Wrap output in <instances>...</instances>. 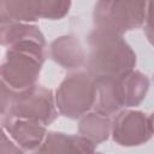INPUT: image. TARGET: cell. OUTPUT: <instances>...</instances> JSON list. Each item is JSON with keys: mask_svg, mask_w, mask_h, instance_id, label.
Listing matches in <instances>:
<instances>
[{"mask_svg": "<svg viewBox=\"0 0 154 154\" xmlns=\"http://www.w3.org/2000/svg\"><path fill=\"white\" fill-rule=\"evenodd\" d=\"M136 53L122 34L94 28L88 35L85 71L94 78L119 77L135 70Z\"/></svg>", "mask_w": 154, "mask_h": 154, "instance_id": "6da1fadb", "label": "cell"}, {"mask_svg": "<svg viewBox=\"0 0 154 154\" xmlns=\"http://www.w3.org/2000/svg\"><path fill=\"white\" fill-rule=\"evenodd\" d=\"M45 59L46 40L42 32L23 38L7 47L0 64V77L17 91L32 87L38 81Z\"/></svg>", "mask_w": 154, "mask_h": 154, "instance_id": "7a4b0ae2", "label": "cell"}, {"mask_svg": "<svg viewBox=\"0 0 154 154\" xmlns=\"http://www.w3.org/2000/svg\"><path fill=\"white\" fill-rule=\"evenodd\" d=\"M149 87L148 76L136 70L119 77L95 78L93 109L107 116H114L123 108L136 107L146 99Z\"/></svg>", "mask_w": 154, "mask_h": 154, "instance_id": "3957f363", "label": "cell"}, {"mask_svg": "<svg viewBox=\"0 0 154 154\" xmlns=\"http://www.w3.org/2000/svg\"><path fill=\"white\" fill-rule=\"evenodd\" d=\"M152 0H97L93 12L95 28L124 34L149 20Z\"/></svg>", "mask_w": 154, "mask_h": 154, "instance_id": "277c9868", "label": "cell"}, {"mask_svg": "<svg viewBox=\"0 0 154 154\" xmlns=\"http://www.w3.org/2000/svg\"><path fill=\"white\" fill-rule=\"evenodd\" d=\"M58 113L70 119H79L93 109L95 78L87 71L75 70L65 76L54 94Z\"/></svg>", "mask_w": 154, "mask_h": 154, "instance_id": "5b68a950", "label": "cell"}, {"mask_svg": "<svg viewBox=\"0 0 154 154\" xmlns=\"http://www.w3.org/2000/svg\"><path fill=\"white\" fill-rule=\"evenodd\" d=\"M6 116L34 120L46 126L52 124L58 117L52 89L35 84L17 91Z\"/></svg>", "mask_w": 154, "mask_h": 154, "instance_id": "8992f818", "label": "cell"}, {"mask_svg": "<svg viewBox=\"0 0 154 154\" xmlns=\"http://www.w3.org/2000/svg\"><path fill=\"white\" fill-rule=\"evenodd\" d=\"M111 136L122 147H137L153 136V116L137 109L123 108L112 119Z\"/></svg>", "mask_w": 154, "mask_h": 154, "instance_id": "52a82bcc", "label": "cell"}, {"mask_svg": "<svg viewBox=\"0 0 154 154\" xmlns=\"http://www.w3.org/2000/svg\"><path fill=\"white\" fill-rule=\"evenodd\" d=\"M1 126L23 152H35L47 134L46 125L41 123L10 116L1 118Z\"/></svg>", "mask_w": 154, "mask_h": 154, "instance_id": "ba28073f", "label": "cell"}, {"mask_svg": "<svg viewBox=\"0 0 154 154\" xmlns=\"http://www.w3.org/2000/svg\"><path fill=\"white\" fill-rule=\"evenodd\" d=\"M51 59L63 69L75 71L85 64V52L78 40L73 35H63L57 37L49 45Z\"/></svg>", "mask_w": 154, "mask_h": 154, "instance_id": "9c48e42d", "label": "cell"}, {"mask_svg": "<svg viewBox=\"0 0 154 154\" xmlns=\"http://www.w3.org/2000/svg\"><path fill=\"white\" fill-rule=\"evenodd\" d=\"M95 144L81 135L47 131L36 153H93Z\"/></svg>", "mask_w": 154, "mask_h": 154, "instance_id": "30bf717a", "label": "cell"}, {"mask_svg": "<svg viewBox=\"0 0 154 154\" xmlns=\"http://www.w3.org/2000/svg\"><path fill=\"white\" fill-rule=\"evenodd\" d=\"M112 119L111 116L97 111L84 113L78 122V134L89 140L95 146L107 141L111 136Z\"/></svg>", "mask_w": 154, "mask_h": 154, "instance_id": "8fae6325", "label": "cell"}, {"mask_svg": "<svg viewBox=\"0 0 154 154\" xmlns=\"http://www.w3.org/2000/svg\"><path fill=\"white\" fill-rule=\"evenodd\" d=\"M71 4V0H28L29 10L35 20L63 19L69 14Z\"/></svg>", "mask_w": 154, "mask_h": 154, "instance_id": "7c38bea8", "label": "cell"}, {"mask_svg": "<svg viewBox=\"0 0 154 154\" xmlns=\"http://www.w3.org/2000/svg\"><path fill=\"white\" fill-rule=\"evenodd\" d=\"M2 13H4L5 23L36 22L29 10L28 0H2Z\"/></svg>", "mask_w": 154, "mask_h": 154, "instance_id": "4fadbf2b", "label": "cell"}, {"mask_svg": "<svg viewBox=\"0 0 154 154\" xmlns=\"http://www.w3.org/2000/svg\"><path fill=\"white\" fill-rule=\"evenodd\" d=\"M17 94V90L12 89L1 77H0V117H5L10 107L12 105V101Z\"/></svg>", "mask_w": 154, "mask_h": 154, "instance_id": "5bb4252c", "label": "cell"}, {"mask_svg": "<svg viewBox=\"0 0 154 154\" xmlns=\"http://www.w3.org/2000/svg\"><path fill=\"white\" fill-rule=\"evenodd\" d=\"M17 153H24L10 137V135L6 132V130L0 126V154H17Z\"/></svg>", "mask_w": 154, "mask_h": 154, "instance_id": "9a60e30c", "label": "cell"}, {"mask_svg": "<svg viewBox=\"0 0 154 154\" xmlns=\"http://www.w3.org/2000/svg\"><path fill=\"white\" fill-rule=\"evenodd\" d=\"M5 23V19H4V13H2V0H0V24Z\"/></svg>", "mask_w": 154, "mask_h": 154, "instance_id": "2e32d148", "label": "cell"}, {"mask_svg": "<svg viewBox=\"0 0 154 154\" xmlns=\"http://www.w3.org/2000/svg\"><path fill=\"white\" fill-rule=\"evenodd\" d=\"M0 124H1V117H0Z\"/></svg>", "mask_w": 154, "mask_h": 154, "instance_id": "e0dca14e", "label": "cell"}]
</instances>
